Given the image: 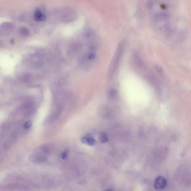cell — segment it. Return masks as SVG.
Masks as SVG:
<instances>
[{
  "label": "cell",
  "mask_w": 191,
  "mask_h": 191,
  "mask_svg": "<svg viewBox=\"0 0 191 191\" xmlns=\"http://www.w3.org/2000/svg\"><path fill=\"white\" fill-rule=\"evenodd\" d=\"M99 140L102 143H105L108 141L109 138L107 134L103 132H100L99 135Z\"/></svg>",
  "instance_id": "obj_4"
},
{
  "label": "cell",
  "mask_w": 191,
  "mask_h": 191,
  "mask_svg": "<svg viewBox=\"0 0 191 191\" xmlns=\"http://www.w3.org/2000/svg\"><path fill=\"white\" fill-rule=\"evenodd\" d=\"M116 94V90L112 89L109 91V95L110 97L113 98L114 97Z\"/></svg>",
  "instance_id": "obj_8"
},
{
  "label": "cell",
  "mask_w": 191,
  "mask_h": 191,
  "mask_svg": "<svg viewBox=\"0 0 191 191\" xmlns=\"http://www.w3.org/2000/svg\"><path fill=\"white\" fill-rule=\"evenodd\" d=\"M29 159L34 162H40L43 160V156L38 155H31L29 156Z\"/></svg>",
  "instance_id": "obj_5"
},
{
  "label": "cell",
  "mask_w": 191,
  "mask_h": 191,
  "mask_svg": "<svg viewBox=\"0 0 191 191\" xmlns=\"http://www.w3.org/2000/svg\"><path fill=\"white\" fill-rule=\"evenodd\" d=\"M111 191V190H105V191Z\"/></svg>",
  "instance_id": "obj_10"
},
{
  "label": "cell",
  "mask_w": 191,
  "mask_h": 191,
  "mask_svg": "<svg viewBox=\"0 0 191 191\" xmlns=\"http://www.w3.org/2000/svg\"><path fill=\"white\" fill-rule=\"evenodd\" d=\"M95 56L96 55L95 54L91 53V54H89V58L90 59H93L95 57Z\"/></svg>",
  "instance_id": "obj_9"
},
{
  "label": "cell",
  "mask_w": 191,
  "mask_h": 191,
  "mask_svg": "<svg viewBox=\"0 0 191 191\" xmlns=\"http://www.w3.org/2000/svg\"><path fill=\"white\" fill-rule=\"evenodd\" d=\"M32 124V122L31 121H28L24 124V127L25 128H26V129H29V128H30L31 127Z\"/></svg>",
  "instance_id": "obj_6"
},
{
  "label": "cell",
  "mask_w": 191,
  "mask_h": 191,
  "mask_svg": "<svg viewBox=\"0 0 191 191\" xmlns=\"http://www.w3.org/2000/svg\"><path fill=\"white\" fill-rule=\"evenodd\" d=\"M167 185V180L165 177L160 176L156 178L154 183V186L157 190L164 189Z\"/></svg>",
  "instance_id": "obj_1"
},
{
  "label": "cell",
  "mask_w": 191,
  "mask_h": 191,
  "mask_svg": "<svg viewBox=\"0 0 191 191\" xmlns=\"http://www.w3.org/2000/svg\"><path fill=\"white\" fill-rule=\"evenodd\" d=\"M34 18L38 22H42L46 19V16L39 9H37L34 12Z\"/></svg>",
  "instance_id": "obj_3"
},
{
  "label": "cell",
  "mask_w": 191,
  "mask_h": 191,
  "mask_svg": "<svg viewBox=\"0 0 191 191\" xmlns=\"http://www.w3.org/2000/svg\"><path fill=\"white\" fill-rule=\"evenodd\" d=\"M68 153V150H66L63 151V152L61 154V158L62 159H63V160H64V159H66V158L67 157Z\"/></svg>",
  "instance_id": "obj_7"
},
{
  "label": "cell",
  "mask_w": 191,
  "mask_h": 191,
  "mask_svg": "<svg viewBox=\"0 0 191 191\" xmlns=\"http://www.w3.org/2000/svg\"><path fill=\"white\" fill-rule=\"evenodd\" d=\"M82 143L86 145L93 146L96 145L97 141L93 138L89 137L84 136L82 137L81 140Z\"/></svg>",
  "instance_id": "obj_2"
}]
</instances>
